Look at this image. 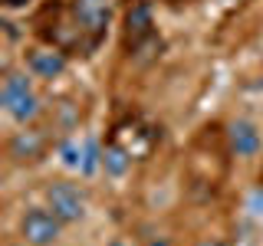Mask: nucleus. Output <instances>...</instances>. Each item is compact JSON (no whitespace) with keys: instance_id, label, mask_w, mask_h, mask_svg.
Returning a JSON list of instances; mask_svg holds the SVG:
<instances>
[{"instance_id":"9","label":"nucleus","mask_w":263,"mask_h":246,"mask_svg":"<svg viewBox=\"0 0 263 246\" xmlns=\"http://www.w3.org/2000/svg\"><path fill=\"white\" fill-rule=\"evenodd\" d=\"M23 4H30V0H4L7 10H16V7H23Z\"/></svg>"},{"instance_id":"4","label":"nucleus","mask_w":263,"mask_h":246,"mask_svg":"<svg viewBox=\"0 0 263 246\" xmlns=\"http://www.w3.org/2000/svg\"><path fill=\"white\" fill-rule=\"evenodd\" d=\"M63 220L49 207H30L20 217V240L27 246H53L63 233Z\"/></svg>"},{"instance_id":"3","label":"nucleus","mask_w":263,"mask_h":246,"mask_svg":"<svg viewBox=\"0 0 263 246\" xmlns=\"http://www.w3.org/2000/svg\"><path fill=\"white\" fill-rule=\"evenodd\" d=\"M155 43H161V39L155 36L152 4H148V0H132V7L125 10V53L138 56Z\"/></svg>"},{"instance_id":"2","label":"nucleus","mask_w":263,"mask_h":246,"mask_svg":"<svg viewBox=\"0 0 263 246\" xmlns=\"http://www.w3.org/2000/svg\"><path fill=\"white\" fill-rule=\"evenodd\" d=\"M43 197H46V207L63 220V223H79L89 210V200H86V191L72 180H49L43 187Z\"/></svg>"},{"instance_id":"6","label":"nucleus","mask_w":263,"mask_h":246,"mask_svg":"<svg viewBox=\"0 0 263 246\" xmlns=\"http://www.w3.org/2000/svg\"><path fill=\"white\" fill-rule=\"evenodd\" d=\"M224 141H227V151L234 158H257L260 154V131L247 118L230 121L227 131H224Z\"/></svg>"},{"instance_id":"8","label":"nucleus","mask_w":263,"mask_h":246,"mask_svg":"<svg viewBox=\"0 0 263 246\" xmlns=\"http://www.w3.org/2000/svg\"><path fill=\"white\" fill-rule=\"evenodd\" d=\"M102 168L109 171V174H125V171L132 168V158L122 151L119 145H105V151H102Z\"/></svg>"},{"instance_id":"5","label":"nucleus","mask_w":263,"mask_h":246,"mask_svg":"<svg viewBox=\"0 0 263 246\" xmlns=\"http://www.w3.org/2000/svg\"><path fill=\"white\" fill-rule=\"evenodd\" d=\"M23 59H27V72H30V76H36V79H60L63 72H66L69 56L60 53L56 46L43 43V46L27 49V56H23Z\"/></svg>"},{"instance_id":"11","label":"nucleus","mask_w":263,"mask_h":246,"mask_svg":"<svg viewBox=\"0 0 263 246\" xmlns=\"http://www.w3.org/2000/svg\"><path fill=\"white\" fill-rule=\"evenodd\" d=\"M112 246H132V240H115Z\"/></svg>"},{"instance_id":"7","label":"nucleus","mask_w":263,"mask_h":246,"mask_svg":"<svg viewBox=\"0 0 263 246\" xmlns=\"http://www.w3.org/2000/svg\"><path fill=\"white\" fill-rule=\"evenodd\" d=\"M7 148H10V158L20 161V164L23 161H40L43 151H46V138H43V131L27 128V131H16Z\"/></svg>"},{"instance_id":"10","label":"nucleus","mask_w":263,"mask_h":246,"mask_svg":"<svg viewBox=\"0 0 263 246\" xmlns=\"http://www.w3.org/2000/svg\"><path fill=\"white\" fill-rule=\"evenodd\" d=\"M197 246H227V243H224V240H201Z\"/></svg>"},{"instance_id":"1","label":"nucleus","mask_w":263,"mask_h":246,"mask_svg":"<svg viewBox=\"0 0 263 246\" xmlns=\"http://www.w3.org/2000/svg\"><path fill=\"white\" fill-rule=\"evenodd\" d=\"M0 105H4V112L10 115L13 121H20V125H30L33 118H36L40 112V95L33 92L27 72H4V82H0Z\"/></svg>"}]
</instances>
